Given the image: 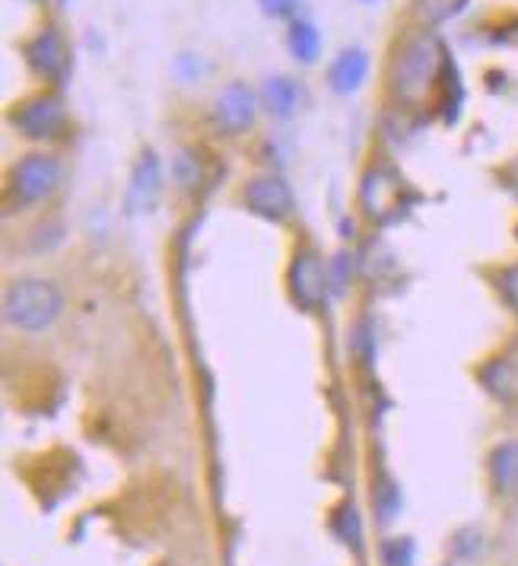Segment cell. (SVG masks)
<instances>
[{"mask_svg": "<svg viewBox=\"0 0 518 566\" xmlns=\"http://www.w3.org/2000/svg\"><path fill=\"white\" fill-rule=\"evenodd\" d=\"M369 71H372L369 52L353 45V49H343V52L335 54V61L325 71V80H328V90L335 96H357L369 80Z\"/></svg>", "mask_w": 518, "mask_h": 566, "instance_id": "8fae6325", "label": "cell"}, {"mask_svg": "<svg viewBox=\"0 0 518 566\" xmlns=\"http://www.w3.org/2000/svg\"><path fill=\"white\" fill-rule=\"evenodd\" d=\"M480 274H484V281L490 286L493 300L506 310V315L512 322H518V255L484 264Z\"/></svg>", "mask_w": 518, "mask_h": 566, "instance_id": "5bb4252c", "label": "cell"}, {"mask_svg": "<svg viewBox=\"0 0 518 566\" xmlns=\"http://www.w3.org/2000/svg\"><path fill=\"white\" fill-rule=\"evenodd\" d=\"M372 500H376V510L382 513L379 518H382L385 525H389L394 515L401 513V488H398L394 481H389V478H385V481H379V488H376V493H372Z\"/></svg>", "mask_w": 518, "mask_h": 566, "instance_id": "ffe728a7", "label": "cell"}, {"mask_svg": "<svg viewBox=\"0 0 518 566\" xmlns=\"http://www.w3.org/2000/svg\"><path fill=\"white\" fill-rule=\"evenodd\" d=\"M303 96H306L303 83L286 77V74L267 77L264 80V86H261V105L267 108V115H274V118H281V122L296 118V112L303 108Z\"/></svg>", "mask_w": 518, "mask_h": 566, "instance_id": "4fadbf2b", "label": "cell"}, {"mask_svg": "<svg viewBox=\"0 0 518 566\" xmlns=\"http://www.w3.org/2000/svg\"><path fill=\"white\" fill-rule=\"evenodd\" d=\"M32 3H39V0H32Z\"/></svg>", "mask_w": 518, "mask_h": 566, "instance_id": "484cf974", "label": "cell"}, {"mask_svg": "<svg viewBox=\"0 0 518 566\" xmlns=\"http://www.w3.org/2000/svg\"><path fill=\"white\" fill-rule=\"evenodd\" d=\"M455 77H458V67L436 29L411 23L391 42L389 61H385V96L394 108H404V112L436 108L440 112Z\"/></svg>", "mask_w": 518, "mask_h": 566, "instance_id": "6da1fadb", "label": "cell"}, {"mask_svg": "<svg viewBox=\"0 0 518 566\" xmlns=\"http://www.w3.org/2000/svg\"><path fill=\"white\" fill-rule=\"evenodd\" d=\"M172 179L182 191H194L201 179H204V169H201V154L194 147H182L176 154V163H172Z\"/></svg>", "mask_w": 518, "mask_h": 566, "instance_id": "ac0fdd59", "label": "cell"}, {"mask_svg": "<svg viewBox=\"0 0 518 566\" xmlns=\"http://www.w3.org/2000/svg\"><path fill=\"white\" fill-rule=\"evenodd\" d=\"M64 159L52 147H29L20 154L3 176V205L7 213H35L54 205L64 188Z\"/></svg>", "mask_w": 518, "mask_h": 566, "instance_id": "7a4b0ae2", "label": "cell"}, {"mask_svg": "<svg viewBox=\"0 0 518 566\" xmlns=\"http://www.w3.org/2000/svg\"><path fill=\"white\" fill-rule=\"evenodd\" d=\"M404 191V179L394 172V166L385 159H372L366 166L363 179H360V205L369 220H389V213L398 210V198Z\"/></svg>", "mask_w": 518, "mask_h": 566, "instance_id": "9c48e42d", "label": "cell"}, {"mask_svg": "<svg viewBox=\"0 0 518 566\" xmlns=\"http://www.w3.org/2000/svg\"><path fill=\"white\" fill-rule=\"evenodd\" d=\"M67 310L64 286L49 274H20L3 286V322L20 335H45Z\"/></svg>", "mask_w": 518, "mask_h": 566, "instance_id": "3957f363", "label": "cell"}, {"mask_svg": "<svg viewBox=\"0 0 518 566\" xmlns=\"http://www.w3.org/2000/svg\"><path fill=\"white\" fill-rule=\"evenodd\" d=\"M61 3H67V0H61Z\"/></svg>", "mask_w": 518, "mask_h": 566, "instance_id": "d4e9b609", "label": "cell"}, {"mask_svg": "<svg viewBox=\"0 0 518 566\" xmlns=\"http://www.w3.org/2000/svg\"><path fill=\"white\" fill-rule=\"evenodd\" d=\"M261 93L252 90L245 80H230L216 90L213 96V105H210V115H213V125L223 137H245L252 134L255 125H258L261 115Z\"/></svg>", "mask_w": 518, "mask_h": 566, "instance_id": "ba28073f", "label": "cell"}, {"mask_svg": "<svg viewBox=\"0 0 518 566\" xmlns=\"http://www.w3.org/2000/svg\"><path fill=\"white\" fill-rule=\"evenodd\" d=\"M496 179H499V188L518 205V154L509 156V159L496 169Z\"/></svg>", "mask_w": 518, "mask_h": 566, "instance_id": "603a6c76", "label": "cell"}, {"mask_svg": "<svg viewBox=\"0 0 518 566\" xmlns=\"http://www.w3.org/2000/svg\"><path fill=\"white\" fill-rule=\"evenodd\" d=\"M3 118H7V128L32 147H54L71 130V112L61 90L54 86H42L20 96L17 103L7 105Z\"/></svg>", "mask_w": 518, "mask_h": 566, "instance_id": "277c9868", "label": "cell"}, {"mask_svg": "<svg viewBox=\"0 0 518 566\" xmlns=\"http://www.w3.org/2000/svg\"><path fill=\"white\" fill-rule=\"evenodd\" d=\"M366 3H376V0H366Z\"/></svg>", "mask_w": 518, "mask_h": 566, "instance_id": "cb8c5ba5", "label": "cell"}, {"mask_svg": "<svg viewBox=\"0 0 518 566\" xmlns=\"http://www.w3.org/2000/svg\"><path fill=\"white\" fill-rule=\"evenodd\" d=\"M471 0H408V17L414 27L440 29L455 20Z\"/></svg>", "mask_w": 518, "mask_h": 566, "instance_id": "e0dca14e", "label": "cell"}, {"mask_svg": "<svg viewBox=\"0 0 518 566\" xmlns=\"http://www.w3.org/2000/svg\"><path fill=\"white\" fill-rule=\"evenodd\" d=\"M286 52L303 67L318 64V57H321V32H318V27L306 17H296L286 27Z\"/></svg>", "mask_w": 518, "mask_h": 566, "instance_id": "2e32d148", "label": "cell"}, {"mask_svg": "<svg viewBox=\"0 0 518 566\" xmlns=\"http://www.w3.org/2000/svg\"><path fill=\"white\" fill-rule=\"evenodd\" d=\"M239 207L261 223L289 227L296 217V191L281 172L264 169L239 185Z\"/></svg>", "mask_w": 518, "mask_h": 566, "instance_id": "8992f818", "label": "cell"}, {"mask_svg": "<svg viewBox=\"0 0 518 566\" xmlns=\"http://www.w3.org/2000/svg\"><path fill=\"white\" fill-rule=\"evenodd\" d=\"M286 296L299 312H321L331 296V264L318 252V245L303 239L296 242L286 261Z\"/></svg>", "mask_w": 518, "mask_h": 566, "instance_id": "5b68a950", "label": "cell"}, {"mask_svg": "<svg viewBox=\"0 0 518 566\" xmlns=\"http://www.w3.org/2000/svg\"><path fill=\"white\" fill-rule=\"evenodd\" d=\"M258 7L267 20H286V23H293L299 17V0H258Z\"/></svg>", "mask_w": 518, "mask_h": 566, "instance_id": "7402d4cb", "label": "cell"}, {"mask_svg": "<svg viewBox=\"0 0 518 566\" xmlns=\"http://www.w3.org/2000/svg\"><path fill=\"white\" fill-rule=\"evenodd\" d=\"M159 191H162V169H159V156L154 150H147V154H140L137 159V166H134V172H130V185H128V201L130 207H150L156 205V198H159Z\"/></svg>", "mask_w": 518, "mask_h": 566, "instance_id": "9a60e30c", "label": "cell"}, {"mask_svg": "<svg viewBox=\"0 0 518 566\" xmlns=\"http://www.w3.org/2000/svg\"><path fill=\"white\" fill-rule=\"evenodd\" d=\"M20 54H23L29 74L42 86H54V90L64 86V80L71 74V42L57 23H45L29 39H23Z\"/></svg>", "mask_w": 518, "mask_h": 566, "instance_id": "52a82bcc", "label": "cell"}, {"mask_svg": "<svg viewBox=\"0 0 518 566\" xmlns=\"http://www.w3.org/2000/svg\"><path fill=\"white\" fill-rule=\"evenodd\" d=\"M416 544L411 535H394V538L382 541V560L385 566H414Z\"/></svg>", "mask_w": 518, "mask_h": 566, "instance_id": "d6986e66", "label": "cell"}, {"mask_svg": "<svg viewBox=\"0 0 518 566\" xmlns=\"http://www.w3.org/2000/svg\"><path fill=\"white\" fill-rule=\"evenodd\" d=\"M474 379L496 405L503 408L518 405V354L512 350H493L487 357H480L474 366Z\"/></svg>", "mask_w": 518, "mask_h": 566, "instance_id": "30bf717a", "label": "cell"}, {"mask_svg": "<svg viewBox=\"0 0 518 566\" xmlns=\"http://www.w3.org/2000/svg\"><path fill=\"white\" fill-rule=\"evenodd\" d=\"M487 481L503 500H518V439H499L487 452Z\"/></svg>", "mask_w": 518, "mask_h": 566, "instance_id": "7c38bea8", "label": "cell"}, {"mask_svg": "<svg viewBox=\"0 0 518 566\" xmlns=\"http://www.w3.org/2000/svg\"><path fill=\"white\" fill-rule=\"evenodd\" d=\"M337 522H343V528L337 525L335 528V535L343 544H353L357 551H360V538H363V525H360V515H357V506L353 503H347V506H340L335 515Z\"/></svg>", "mask_w": 518, "mask_h": 566, "instance_id": "44dd1931", "label": "cell"}]
</instances>
